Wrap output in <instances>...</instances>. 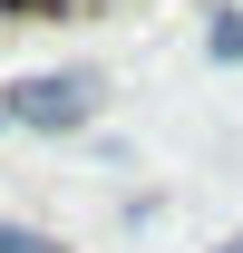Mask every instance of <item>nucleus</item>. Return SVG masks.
Instances as JSON below:
<instances>
[{
  "mask_svg": "<svg viewBox=\"0 0 243 253\" xmlns=\"http://www.w3.org/2000/svg\"><path fill=\"white\" fill-rule=\"evenodd\" d=\"M97 68H39V78H10V97H0V117L30 126V136H78V126L97 117Z\"/></svg>",
  "mask_w": 243,
  "mask_h": 253,
  "instance_id": "obj_1",
  "label": "nucleus"
},
{
  "mask_svg": "<svg viewBox=\"0 0 243 253\" xmlns=\"http://www.w3.org/2000/svg\"><path fill=\"white\" fill-rule=\"evenodd\" d=\"M204 49H214L224 68H243V10H234V0H224V10L204 20Z\"/></svg>",
  "mask_w": 243,
  "mask_h": 253,
  "instance_id": "obj_2",
  "label": "nucleus"
},
{
  "mask_svg": "<svg viewBox=\"0 0 243 253\" xmlns=\"http://www.w3.org/2000/svg\"><path fill=\"white\" fill-rule=\"evenodd\" d=\"M0 253H68L59 234H30V224H0Z\"/></svg>",
  "mask_w": 243,
  "mask_h": 253,
  "instance_id": "obj_3",
  "label": "nucleus"
},
{
  "mask_svg": "<svg viewBox=\"0 0 243 253\" xmlns=\"http://www.w3.org/2000/svg\"><path fill=\"white\" fill-rule=\"evenodd\" d=\"M224 253H243V234H234V244H224Z\"/></svg>",
  "mask_w": 243,
  "mask_h": 253,
  "instance_id": "obj_4",
  "label": "nucleus"
}]
</instances>
